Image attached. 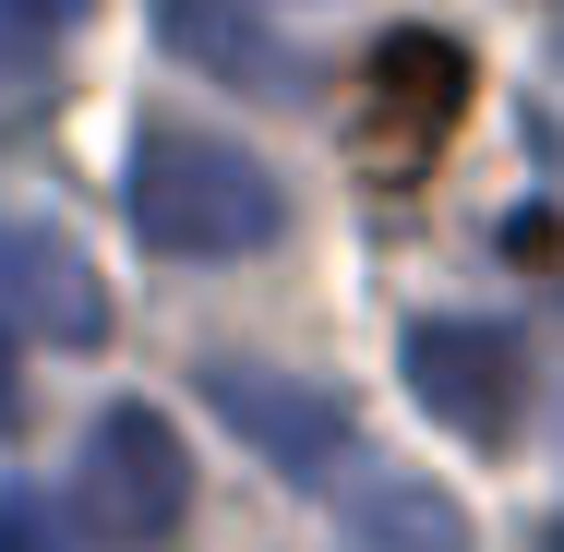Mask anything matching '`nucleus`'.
Segmentation results:
<instances>
[{
	"label": "nucleus",
	"mask_w": 564,
	"mask_h": 552,
	"mask_svg": "<svg viewBox=\"0 0 564 552\" xmlns=\"http://www.w3.org/2000/svg\"><path fill=\"white\" fill-rule=\"evenodd\" d=\"M397 372H409V397H421L456 444H505L517 433L529 348H517L505 325H480V313H421V325L397 336Z\"/></svg>",
	"instance_id": "obj_4"
},
{
	"label": "nucleus",
	"mask_w": 564,
	"mask_h": 552,
	"mask_svg": "<svg viewBox=\"0 0 564 552\" xmlns=\"http://www.w3.org/2000/svg\"><path fill=\"white\" fill-rule=\"evenodd\" d=\"M348 541L360 552H468V505L409 480V468H372L360 505H348Z\"/></svg>",
	"instance_id": "obj_8"
},
{
	"label": "nucleus",
	"mask_w": 564,
	"mask_h": 552,
	"mask_svg": "<svg viewBox=\"0 0 564 552\" xmlns=\"http://www.w3.org/2000/svg\"><path fill=\"white\" fill-rule=\"evenodd\" d=\"M0 409H12V385H0Z\"/></svg>",
	"instance_id": "obj_13"
},
{
	"label": "nucleus",
	"mask_w": 564,
	"mask_h": 552,
	"mask_svg": "<svg viewBox=\"0 0 564 552\" xmlns=\"http://www.w3.org/2000/svg\"><path fill=\"white\" fill-rule=\"evenodd\" d=\"M0 336L36 348H109V277L36 217H0Z\"/></svg>",
	"instance_id": "obj_6"
},
{
	"label": "nucleus",
	"mask_w": 564,
	"mask_h": 552,
	"mask_svg": "<svg viewBox=\"0 0 564 552\" xmlns=\"http://www.w3.org/2000/svg\"><path fill=\"white\" fill-rule=\"evenodd\" d=\"M73 517H85V541H109V552H156L193 517V456H181V433L144 397L132 409H97L85 468H73Z\"/></svg>",
	"instance_id": "obj_2"
},
{
	"label": "nucleus",
	"mask_w": 564,
	"mask_h": 552,
	"mask_svg": "<svg viewBox=\"0 0 564 552\" xmlns=\"http://www.w3.org/2000/svg\"><path fill=\"white\" fill-rule=\"evenodd\" d=\"M73 12H85V0H0V97H12L24 73H48V48H61Z\"/></svg>",
	"instance_id": "obj_9"
},
{
	"label": "nucleus",
	"mask_w": 564,
	"mask_h": 552,
	"mask_svg": "<svg viewBox=\"0 0 564 552\" xmlns=\"http://www.w3.org/2000/svg\"><path fill=\"white\" fill-rule=\"evenodd\" d=\"M456 109H468V48L456 36H433V24L372 36V61H360V169L372 181H421L445 156Z\"/></svg>",
	"instance_id": "obj_3"
},
{
	"label": "nucleus",
	"mask_w": 564,
	"mask_h": 552,
	"mask_svg": "<svg viewBox=\"0 0 564 552\" xmlns=\"http://www.w3.org/2000/svg\"><path fill=\"white\" fill-rule=\"evenodd\" d=\"M505 252H517V264H564V240H553V217H505Z\"/></svg>",
	"instance_id": "obj_11"
},
{
	"label": "nucleus",
	"mask_w": 564,
	"mask_h": 552,
	"mask_svg": "<svg viewBox=\"0 0 564 552\" xmlns=\"http://www.w3.org/2000/svg\"><path fill=\"white\" fill-rule=\"evenodd\" d=\"M541 552H564V517H553V529H541Z\"/></svg>",
	"instance_id": "obj_12"
},
{
	"label": "nucleus",
	"mask_w": 564,
	"mask_h": 552,
	"mask_svg": "<svg viewBox=\"0 0 564 552\" xmlns=\"http://www.w3.org/2000/svg\"><path fill=\"white\" fill-rule=\"evenodd\" d=\"M156 36H169V61L217 73L240 97H289V85H301V61L276 48V24H264L252 0H156Z\"/></svg>",
	"instance_id": "obj_7"
},
{
	"label": "nucleus",
	"mask_w": 564,
	"mask_h": 552,
	"mask_svg": "<svg viewBox=\"0 0 564 552\" xmlns=\"http://www.w3.org/2000/svg\"><path fill=\"white\" fill-rule=\"evenodd\" d=\"M0 552H61V541H48V505H24V493H0Z\"/></svg>",
	"instance_id": "obj_10"
},
{
	"label": "nucleus",
	"mask_w": 564,
	"mask_h": 552,
	"mask_svg": "<svg viewBox=\"0 0 564 552\" xmlns=\"http://www.w3.org/2000/svg\"><path fill=\"white\" fill-rule=\"evenodd\" d=\"M120 205L144 228V252H169V264H240L289 228L276 169L205 120H144L132 156H120Z\"/></svg>",
	"instance_id": "obj_1"
},
{
	"label": "nucleus",
	"mask_w": 564,
	"mask_h": 552,
	"mask_svg": "<svg viewBox=\"0 0 564 552\" xmlns=\"http://www.w3.org/2000/svg\"><path fill=\"white\" fill-rule=\"evenodd\" d=\"M205 409L289 480H337V456H348V397L301 385V372H264V360H205Z\"/></svg>",
	"instance_id": "obj_5"
}]
</instances>
